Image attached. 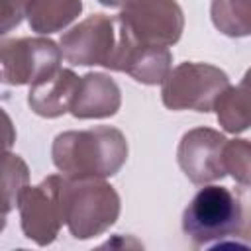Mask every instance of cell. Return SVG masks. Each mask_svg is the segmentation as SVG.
I'll use <instances>...</instances> for the list:
<instances>
[{"label":"cell","mask_w":251,"mask_h":251,"mask_svg":"<svg viewBox=\"0 0 251 251\" xmlns=\"http://www.w3.org/2000/svg\"><path fill=\"white\" fill-rule=\"evenodd\" d=\"M224 169L226 175L243 186H251V141L231 139L224 145Z\"/></svg>","instance_id":"e0dca14e"},{"label":"cell","mask_w":251,"mask_h":251,"mask_svg":"<svg viewBox=\"0 0 251 251\" xmlns=\"http://www.w3.org/2000/svg\"><path fill=\"white\" fill-rule=\"evenodd\" d=\"M122 106L120 86L104 73H86L80 76L76 94L71 104V114L80 120L110 118Z\"/></svg>","instance_id":"8fae6325"},{"label":"cell","mask_w":251,"mask_h":251,"mask_svg":"<svg viewBox=\"0 0 251 251\" xmlns=\"http://www.w3.org/2000/svg\"><path fill=\"white\" fill-rule=\"evenodd\" d=\"M29 180V171L27 165L20 155L14 153H4L2 159V214L6 216L14 204H18V198L22 190L27 186Z\"/></svg>","instance_id":"2e32d148"},{"label":"cell","mask_w":251,"mask_h":251,"mask_svg":"<svg viewBox=\"0 0 251 251\" xmlns=\"http://www.w3.org/2000/svg\"><path fill=\"white\" fill-rule=\"evenodd\" d=\"M63 51L47 37L4 39L0 45V65L4 84H35L59 69Z\"/></svg>","instance_id":"52a82bcc"},{"label":"cell","mask_w":251,"mask_h":251,"mask_svg":"<svg viewBox=\"0 0 251 251\" xmlns=\"http://www.w3.org/2000/svg\"><path fill=\"white\" fill-rule=\"evenodd\" d=\"M241 226L243 208L239 198L229 188L218 184L200 188L182 214V231L196 245L235 235Z\"/></svg>","instance_id":"3957f363"},{"label":"cell","mask_w":251,"mask_h":251,"mask_svg":"<svg viewBox=\"0 0 251 251\" xmlns=\"http://www.w3.org/2000/svg\"><path fill=\"white\" fill-rule=\"evenodd\" d=\"M80 10L82 0H33L27 10V22L37 33H55L67 27Z\"/></svg>","instance_id":"5bb4252c"},{"label":"cell","mask_w":251,"mask_h":251,"mask_svg":"<svg viewBox=\"0 0 251 251\" xmlns=\"http://www.w3.org/2000/svg\"><path fill=\"white\" fill-rule=\"evenodd\" d=\"M53 165L69 178H108L127 159L126 135L110 126L63 131L51 147Z\"/></svg>","instance_id":"6da1fadb"},{"label":"cell","mask_w":251,"mask_h":251,"mask_svg":"<svg viewBox=\"0 0 251 251\" xmlns=\"http://www.w3.org/2000/svg\"><path fill=\"white\" fill-rule=\"evenodd\" d=\"M118 31L143 45H175L184 29L176 0H127L118 14Z\"/></svg>","instance_id":"5b68a950"},{"label":"cell","mask_w":251,"mask_h":251,"mask_svg":"<svg viewBox=\"0 0 251 251\" xmlns=\"http://www.w3.org/2000/svg\"><path fill=\"white\" fill-rule=\"evenodd\" d=\"M102 6H108V8H118V6H124L127 0H98Z\"/></svg>","instance_id":"d6986e66"},{"label":"cell","mask_w":251,"mask_h":251,"mask_svg":"<svg viewBox=\"0 0 251 251\" xmlns=\"http://www.w3.org/2000/svg\"><path fill=\"white\" fill-rule=\"evenodd\" d=\"M161 84V98L169 110L210 112L229 86V78L208 63H180L169 71Z\"/></svg>","instance_id":"277c9868"},{"label":"cell","mask_w":251,"mask_h":251,"mask_svg":"<svg viewBox=\"0 0 251 251\" xmlns=\"http://www.w3.org/2000/svg\"><path fill=\"white\" fill-rule=\"evenodd\" d=\"M33 0H0V29L2 33H8L12 27H16L24 16H27V10Z\"/></svg>","instance_id":"ac0fdd59"},{"label":"cell","mask_w":251,"mask_h":251,"mask_svg":"<svg viewBox=\"0 0 251 251\" xmlns=\"http://www.w3.org/2000/svg\"><path fill=\"white\" fill-rule=\"evenodd\" d=\"M212 24L227 37L251 35V0H212Z\"/></svg>","instance_id":"9a60e30c"},{"label":"cell","mask_w":251,"mask_h":251,"mask_svg":"<svg viewBox=\"0 0 251 251\" xmlns=\"http://www.w3.org/2000/svg\"><path fill=\"white\" fill-rule=\"evenodd\" d=\"M80 78L71 69H57L53 75L31 84L27 94L29 108L43 118H59L71 110Z\"/></svg>","instance_id":"7c38bea8"},{"label":"cell","mask_w":251,"mask_h":251,"mask_svg":"<svg viewBox=\"0 0 251 251\" xmlns=\"http://www.w3.org/2000/svg\"><path fill=\"white\" fill-rule=\"evenodd\" d=\"M65 175H51L37 186H25L18 198L22 231L37 245H49L59 235L65 218Z\"/></svg>","instance_id":"8992f818"},{"label":"cell","mask_w":251,"mask_h":251,"mask_svg":"<svg viewBox=\"0 0 251 251\" xmlns=\"http://www.w3.org/2000/svg\"><path fill=\"white\" fill-rule=\"evenodd\" d=\"M173 55L163 45H143L118 31V43L106 69L127 73L141 84H159L171 71Z\"/></svg>","instance_id":"30bf717a"},{"label":"cell","mask_w":251,"mask_h":251,"mask_svg":"<svg viewBox=\"0 0 251 251\" xmlns=\"http://www.w3.org/2000/svg\"><path fill=\"white\" fill-rule=\"evenodd\" d=\"M116 43L118 39L114 33V20L104 14H92L84 18L80 24L63 33L59 41L63 59L71 65L80 67H106L112 59Z\"/></svg>","instance_id":"ba28073f"},{"label":"cell","mask_w":251,"mask_h":251,"mask_svg":"<svg viewBox=\"0 0 251 251\" xmlns=\"http://www.w3.org/2000/svg\"><path fill=\"white\" fill-rule=\"evenodd\" d=\"M226 141L227 139L212 127H194L182 135L176 149V161L190 182L206 184L226 176Z\"/></svg>","instance_id":"9c48e42d"},{"label":"cell","mask_w":251,"mask_h":251,"mask_svg":"<svg viewBox=\"0 0 251 251\" xmlns=\"http://www.w3.org/2000/svg\"><path fill=\"white\" fill-rule=\"evenodd\" d=\"M65 218L75 239L104 233L120 216V196L104 178L65 176Z\"/></svg>","instance_id":"7a4b0ae2"},{"label":"cell","mask_w":251,"mask_h":251,"mask_svg":"<svg viewBox=\"0 0 251 251\" xmlns=\"http://www.w3.org/2000/svg\"><path fill=\"white\" fill-rule=\"evenodd\" d=\"M216 118L229 133H239L251 127V67L237 86H227L216 100Z\"/></svg>","instance_id":"4fadbf2b"}]
</instances>
